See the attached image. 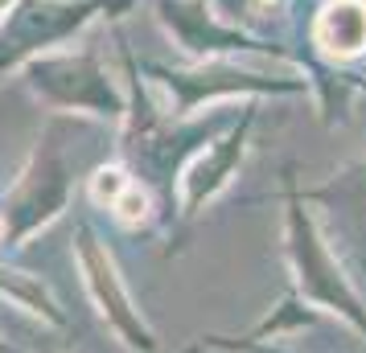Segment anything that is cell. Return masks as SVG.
Masks as SVG:
<instances>
[{
    "mask_svg": "<svg viewBox=\"0 0 366 353\" xmlns=\"http://www.w3.org/2000/svg\"><path fill=\"white\" fill-rule=\"evenodd\" d=\"M309 202L330 205L337 214V235L346 238V251L358 275H366V160L333 177L330 185L309 189Z\"/></svg>",
    "mask_w": 366,
    "mask_h": 353,
    "instance_id": "2",
    "label": "cell"
},
{
    "mask_svg": "<svg viewBox=\"0 0 366 353\" xmlns=\"http://www.w3.org/2000/svg\"><path fill=\"white\" fill-rule=\"evenodd\" d=\"M288 251H292V267H297V275H300L305 296L313 304H325L333 312H342L350 324H358L366 333L362 300L354 296V287H350V280L342 275V267L333 263V255H330V247L321 242L313 218L300 210V198H297L292 185H288Z\"/></svg>",
    "mask_w": 366,
    "mask_h": 353,
    "instance_id": "1",
    "label": "cell"
},
{
    "mask_svg": "<svg viewBox=\"0 0 366 353\" xmlns=\"http://www.w3.org/2000/svg\"><path fill=\"white\" fill-rule=\"evenodd\" d=\"M313 46L337 62L358 58L366 50V0H330L325 13H317Z\"/></svg>",
    "mask_w": 366,
    "mask_h": 353,
    "instance_id": "3",
    "label": "cell"
}]
</instances>
